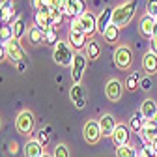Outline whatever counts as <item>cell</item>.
Segmentation results:
<instances>
[{
  "label": "cell",
  "instance_id": "1",
  "mask_svg": "<svg viewBox=\"0 0 157 157\" xmlns=\"http://www.w3.org/2000/svg\"><path fill=\"white\" fill-rule=\"evenodd\" d=\"M135 11H136V2H135V0H133V2H125L122 6L114 8L112 10V25H116L118 28L125 26L131 19H133Z\"/></svg>",
  "mask_w": 157,
  "mask_h": 157
},
{
  "label": "cell",
  "instance_id": "2",
  "mask_svg": "<svg viewBox=\"0 0 157 157\" xmlns=\"http://www.w3.org/2000/svg\"><path fill=\"white\" fill-rule=\"evenodd\" d=\"M71 28L77 32H82L86 36H92L94 32H97V19L92 13H84L81 17H77L71 21Z\"/></svg>",
  "mask_w": 157,
  "mask_h": 157
},
{
  "label": "cell",
  "instance_id": "3",
  "mask_svg": "<svg viewBox=\"0 0 157 157\" xmlns=\"http://www.w3.org/2000/svg\"><path fill=\"white\" fill-rule=\"evenodd\" d=\"M52 58H54V62L56 64H60V66H71L73 64V47L67 43V41H58L54 45V52H52Z\"/></svg>",
  "mask_w": 157,
  "mask_h": 157
},
{
  "label": "cell",
  "instance_id": "4",
  "mask_svg": "<svg viewBox=\"0 0 157 157\" xmlns=\"http://www.w3.org/2000/svg\"><path fill=\"white\" fill-rule=\"evenodd\" d=\"M15 127H17V131L21 135H30L34 131V114L30 110L19 112L17 120H15Z\"/></svg>",
  "mask_w": 157,
  "mask_h": 157
},
{
  "label": "cell",
  "instance_id": "5",
  "mask_svg": "<svg viewBox=\"0 0 157 157\" xmlns=\"http://www.w3.org/2000/svg\"><path fill=\"white\" fill-rule=\"evenodd\" d=\"M82 135H84V140L88 144H95V142H99L101 139V127H99V122H95V120H88L82 127Z\"/></svg>",
  "mask_w": 157,
  "mask_h": 157
},
{
  "label": "cell",
  "instance_id": "6",
  "mask_svg": "<svg viewBox=\"0 0 157 157\" xmlns=\"http://www.w3.org/2000/svg\"><path fill=\"white\" fill-rule=\"evenodd\" d=\"M84 69H86V56L78 52V54H75L73 64H71V78H73V84H81V78H82Z\"/></svg>",
  "mask_w": 157,
  "mask_h": 157
},
{
  "label": "cell",
  "instance_id": "7",
  "mask_svg": "<svg viewBox=\"0 0 157 157\" xmlns=\"http://www.w3.org/2000/svg\"><path fill=\"white\" fill-rule=\"evenodd\" d=\"M133 62V54L129 47H118L114 51V64L120 67V69H127Z\"/></svg>",
  "mask_w": 157,
  "mask_h": 157
},
{
  "label": "cell",
  "instance_id": "8",
  "mask_svg": "<svg viewBox=\"0 0 157 157\" xmlns=\"http://www.w3.org/2000/svg\"><path fill=\"white\" fill-rule=\"evenodd\" d=\"M86 13V2L84 0H67L66 2V10H64V15L71 17V19H77Z\"/></svg>",
  "mask_w": 157,
  "mask_h": 157
},
{
  "label": "cell",
  "instance_id": "9",
  "mask_svg": "<svg viewBox=\"0 0 157 157\" xmlns=\"http://www.w3.org/2000/svg\"><path fill=\"white\" fill-rule=\"evenodd\" d=\"M6 52H8V58L11 62H23L25 60V51H23L21 43H19V39H15V37L6 43Z\"/></svg>",
  "mask_w": 157,
  "mask_h": 157
},
{
  "label": "cell",
  "instance_id": "10",
  "mask_svg": "<svg viewBox=\"0 0 157 157\" xmlns=\"http://www.w3.org/2000/svg\"><path fill=\"white\" fill-rule=\"evenodd\" d=\"M112 140H114L116 148H120V146H127V142H129V129H127V125L118 124V125H116V129H114V133H112Z\"/></svg>",
  "mask_w": 157,
  "mask_h": 157
},
{
  "label": "cell",
  "instance_id": "11",
  "mask_svg": "<svg viewBox=\"0 0 157 157\" xmlns=\"http://www.w3.org/2000/svg\"><path fill=\"white\" fill-rule=\"evenodd\" d=\"M69 97H71V101L77 109H84L86 105V97H84V90L81 84H73L71 90H69Z\"/></svg>",
  "mask_w": 157,
  "mask_h": 157
},
{
  "label": "cell",
  "instance_id": "12",
  "mask_svg": "<svg viewBox=\"0 0 157 157\" xmlns=\"http://www.w3.org/2000/svg\"><path fill=\"white\" fill-rule=\"evenodd\" d=\"M116 125H118V124H116V120H114L112 114H103V116H101L99 127H101V135H103V136H112Z\"/></svg>",
  "mask_w": 157,
  "mask_h": 157
},
{
  "label": "cell",
  "instance_id": "13",
  "mask_svg": "<svg viewBox=\"0 0 157 157\" xmlns=\"http://www.w3.org/2000/svg\"><path fill=\"white\" fill-rule=\"evenodd\" d=\"M122 84H120V81H116V78H112V81H109L107 82V88H105V94H107V97H109V101H118L122 97Z\"/></svg>",
  "mask_w": 157,
  "mask_h": 157
},
{
  "label": "cell",
  "instance_id": "14",
  "mask_svg": "<svg viewBox=\"0 0 157 157\" xmlns=\"http://www.w3.org/2000/svg\"><path fill=\"white\" fill-rule=\"evenodd\" d=\"M86 34H82V32H77V30H69V37H67V43L73 47V49H82V47H86Z\"/></svg>",
  "mask_w": 157,
  "mask_h": 157
},
{
  "label": "cell",
  "instance_id": "15",
  "mask_svg": "<svg viewBox=\"0 0 157 157\" xmlns=\"http://www.w3.org/2000/svg\"><path fill=\"white\" fill-rule=\"evenodd\" d=\"M140 135H142V139L150 144V140L153 139V136H157V122L155 120H146L144 125H142Z\"/></svg>",
  "mask_w": 157,
  "mask_h": 157
},
{
  "label": "cell",
  "instance_id": "16",
  "mask_svg": "<svg viewBox=\"0 0 157 157\" xmlns=\"http://www.w3.org/2000/svg\"><path fill=\"white\" fill-rule=\"evenodd\" d=\"M155 23H157V19H153V17H150V15L142 17V21H140V34L146 36V37H153Z\"/></svg>",
  "mask_w": 157,
  "mask_h": 157
},
{
  "label": "cell",
  "instance_id": "17",
  "mask_svg": "<svg viewBox=\"0 0 157 157\" xmlns=\"http://www.w3.org/2000/svg\"><path fill=\"white\" fill-rule=\"evenodd\" d=\"M110 23H112V10H110V8H105V11L97 17V32L103 34V32L109 28Z\"/></svg>",
  "mask_w": 157,
  "mask_h": 157
},
{
  "label": "cell",
  "instance_id": "18",
  "mask_svg": "<svg viewBox=\"0 0 157 157\" xmlns=\"http://www.w3.org/2000/svg\"><path fill=\"white\" fill-rule=\"evenodd\" d=\"M45 151H43V146L39 144L37 140H28L26 146H25V155L26 157H41Z\"/></svg>",
  "mask_w": 157,
  "mask_h": 157
},
{
  "label": "cell",
  "instance_id": "19",
  "mask_svg": "<svg viewBox=\"0 0 157 157\" xmlns=\"http://www.w3.org/2000/svg\"><path fill=\"white\" fill-rule=\"evenodd\" d=\"M142 67L146 73H155L157 71V54L153 52H146L142 58Z\"/></svg>",
  "mask_w": 157,
  "mask_h": 157
},
{
  "label": "cell",
  "instance_id": "20",
  "mask_svg": "<svg viewBox=\"0 0 157 157\" xmlns=\"http://www.w3.org/2000/svg\"><path fill=\"white\" fill-rule=\"evenodd\" d=\"M140 114L144 116V120H153V116L157 114V105H155V101L146 99V101L142 103V107H140Z\"/></svg>",
  "mask_w": 157,
  "mask_h": 157
},
{
  "label": "cell",
  "instance_id": "21",
  "mask_svg": "<svg viewBox=\"0 0 157 157\" xmlns=\"http://www.w3.org/2000/svg\"><path fill=\"white\" fill-rule=\"evenodd\" d=\"M34 21H36V26H37V28H41L43 32H47L49 28H52L51 19H49L47 15H43L41 11H36V15H34Z\"/></svg>",
  "mask_w": 157,
  "mask_h": 157
},
{
  "label": "cell",
  "instance_id": "22",
  "mask_svg": "<svg viewBox=\"0 0 157 157\" xmlns=\"http://www.w3.org/2000/svg\"><path fill=\"white\" fill-rule=\"evenodd\" d=\"M86 54H88L90 60H97V58H99L101 47H99V43H97L95 39H90V41L86 43Z\"/></svg>",
  "mask_w": 157,
  "mask_h": 157
},
{
  "label": "cell",
  "instance_id": "23",
  "mask_svg": "<svg viewBox=\"0 0 157 157\" xmlns=\"http://www.w3.org/2000/svg\"><path fill=\"white\" fill-rule=\"evenodd\" d=\"M118 36H120V28H118L116 25H109V28L103 32V37H105V41L107 43H116L118 41Z\"/></svg>",
  "mask_w": 157,
  "mask_h": 157
},
{
  "label": "cell",
  "instance_id": "24",
  "mask_svg": "<svg viewBox=\"0 0 157 157\" xmlns=\"http://www.w3.org/2000/svg\"><path fill=\"white\" fill-rule=\"evenodd\" d=\"M28 37H30V43H34V45H39V43H43V41H45V32H43L41 28L34 26V28H30V32H28Z\"/></svg>",
  "mask_w": 157,
  "mask_h": 157
},
{
  "label": "cell",
  "instance_id": "25",
  "mask_svg": "<svg viewBox=\"0 0 157 157\" xmlns=\"http://www.w3.org/2000/svg\"><path fill=\"white\" fill-rule=\"evenodd\" d=\"M11 28H13V37L15 39H21L25 36V32H26V21H25V19H17Z\"/></svg>",
  "mask_w": 157,
  "mask_h": 157
},
{
  "label": "cell",
  "instance_id": "26",
  "mask_svg": "<svg viewBox=\"0 0 157 157\" xmlns=\"http://www.w3.org/2000/svg\"><path fill=\"white\" fill-rule=\"evenodd\" d=\"M142 120H144V116L140 114V112H136V114H133V118H131V120H129V127L133 129V131H136V133H140L142 131ZM146 122V120H144Z\"/></svg>",
  "mask_w": 157,
  "mask_h": 157
},
{
  "label": "cell",
  "instance_id": "27",
  "mask_svg": "<svg viewBox=\"0 0 157 157\" xmlns=\"http://www.w3.org/2000/svg\"><path fill=\"white\" fill-rule=\"evenodd\" d=\"M116 157H139V153H136V150L133 146H120L116 148Z\"/></svg>",
  "mask_w": 157,
  "mask_h": 157
},
{
  "label": "cell",
  "instance_id": "28",
  "mask_svg": "<svg viewBox=\"0 0 157 157\" xmlns=\"http://www.w3.org/2000/svg\"><path fill=\"white\" fill-rule=\"evenodd\" d=\"M11 19H13V4L8 0V4L4 8V13H2V23H4V26H10Z\"/></svg>",
  "mask_w": 157,
  "mask_h": 157
},
{
  "label": "cell",
  "instance_id": "29",
  "mask_svg": "<svg viewBox=\"0 0 157 157\" xmlns=\"http://www.w3.org/2000/svg\"><path fill=\"white\" fill-rule=\"evenodd\" d=\"M10 39H13V28L11 26H2L0 28V41L8 43Z\"/></svg>",
  "mask_w": 157,
  "mask_h": 157
},
{
  "label": "cell",
  "instance_id": "30",
  "mask_svg": "<svg viewBox=\"0 0 157 157\" xmlns=\"http://www.w3.org/2000/svg\"><path fill=\"white\" fill-rule=\"evenodd\" d=\"M45 41H47L49 45H56V43H58V36H56V28H54V26L45 32Z\"/></svg>",
  "mask_w": 157,
  "mask_h": 157
},
{
  "label": "cell",
  "instance_id": "31",
  "mask_svg": "<svg viewBox=\"0 0 157 157\" xmlns=\"http://www.w3.org/2000/svg\"><path fill=\"white\" fill-rule=\"evenodd\" d=\"M52 157H69V150L66 144H56L54 151H52Z\"/></svg>",
  "mask_w": 157,
  "mask_h": 157
},
{
  "label": "cell",
  "instance_id": "32",
  "mask_svg": "<svg viewBox=\"0 0 157 157\" xmlns=\"http://www.w3.org/2000/svg\"><path fill=\"white\" fill-rule=\"evenodd\" d=\"M136 84H139V75H136V73L129 75V77H127V81H125V88L133 92V90H136Z\"/></svg>",
  "mask_w": 157,
  "mask_h": 157
},
{
  "label": "cell",
  "instance_id": "33",
  "mask_svg": "<svg viewBox=\"0 0 157 157\" xmlns=\"http://www.w3.org/2000/svg\"><path fill=\"white\" fill-rule=\"evenodd\" d=\"M146 13L153 19H157V0H148L146 4Z\"/></svg>",
  "mask_w": 157,
  "mask_h": 157
},
{
  "label": "cell",
  "instance_id": "34",
  "mask_svg": "<svg viewBox=\"0 0 157 157\" xmlns=\"http://www.w3.org/2000/svg\"><path fill=\"white\" fill-rule=\"evenodd\" d=\"M49 131H51V129H41V131L37 133V139H36V140L41 144V146H45V144L49 142Z\"/></svg>",
  "mask_w": 157,
  "mask_h": 157
},
{
  "label": "cell",
  "instance_id": "35",
  "mask_svg": "<svg viewBox=\"0 0 157 157\" xmlns=\"http://www.w3.org/2000/svg\"><path fill=\"white\" fill-rule=\"evenodd\" d=\"M140 157H157V153H155V150H153L150 144H146V146L142 148V153H140Z\"/></svg>",
  "mask_w": 157,
  "mask_h": 157
},
{
  "label": "cell",
  "instance_id": "36",
  "mask_svg": "<svg viewBox=\"0 0 157 157\" xmlns=\"http://www.w3.org/2000/svg\"><path fill=\"white\" fill-rule=\"evenodd\" d=\"M140 86H142L144 90H151V78H150V77H144L142 81H140Z\"/></svg>",
  "mask_w": 157,
  "mask_h": 157
},
{
  "label": "cell",
  "instance_id": "37",
  "mask_svg": "<svg viewBox=\"0 0 157 157\" xmlns=\"http://www.w3.org/2000/svg\"><path fill=\"white\" fill-rule=\"evenodd\" d=\"M150 52L157 54V37H151V43H150Z\"/></svg>",
  "mask_w": 157,
  "mask_h": 157
},
{
  "label": "cell",
  "instance_id": "38",
  "mask_svg": "<svg viewBox=\"0 0 157 157\" xmlns=\"http://www.w3.org/2000/svg\"><path fill=\"white\" fill-rule=\"evenodd\" d=\"M8 58V52H6V45H0V60Z\"/></svg>",
  "mask_w": 157,
  "mask_h": 157
},
{
  "label": "cell",
  "instance_id": "39",
  "mask_svg": "<svg viewBox=\"0 0 157 157\" xmlns=\"http://www.w3.org/2000/svg\"><path fill=\"white\" fill-rule=\"evenodd\" d=\"M32 6H34L36 11H39V10H41V0H32Z\"/></svg>",
  "mask_w": 157,
  "mask_h": 157
},
{
  "label": "cell",
  "instance_id": "40",
  "mask_svg": "<svg viewBox=\"0 0 157 157\" xmlns=\"http://www.w3.org/2000/svg\"><path fill=\"white\" fill-rule=\"evenodd\" d=\"M150 146H151V148L155 150V153H157V136H153V139L150 140Z\"/></svg>",
  "mask_w": 157,
  "mask_h": 157
},
{
  "label": "cell",
  "instance_id": "41",
  "mask_svg": "<svg viewBox=\"0 0 157 157\" xmlns=\"http://www.w3.org/2000/svg\"><path fill=\"white\" fill-rule=\"evenodd\" d=\"M153 37H157V23H155V30H153Z\"/></svg>",
  "mask_w": 157,
  "mask_h": 157
},
{
  "label": "cell",
  "instance_id": "42",
  "mask_svg": "<svg viewBox=\"0 0 157 157\" xmlns=\"http://www.w3.org/2000/svg\"><path fill=\"white\" fill-rule=\"evenodd\" d=\"M41 157H51V155H49V153H43V155H41Z\"/></svg>",
  "mask_w": 157,
  "mask_h": 157
},
{
  "label": "cell",
  "instance_id": "43",
  "mask_svg": "<svg viewBox=\"0 0 157 157\" xmlns=\"http://www.w3.org/2000/svg\"><path fill=\"white\" fill-rule=\"evenodd\" d=\"M153 120H155V122H157V114H155V116H153Z\"/></svg>",
  "mask_w": 157,
  "mask_h": 157
},
{
  "label": "cell",
  "instance_id": "44",
  "mask_svg": "<svg viewBox=\"0 0 157 157\" xmlns=\"http://www.w3.org/2000/svg\"><path fill=\"white\" fill-rule=\"evenodd\" d=\"M139 157H140V155H139Z\"/></svg>",
  "mask_w": 157,
  "mask_h": 157
}]
</instances>
